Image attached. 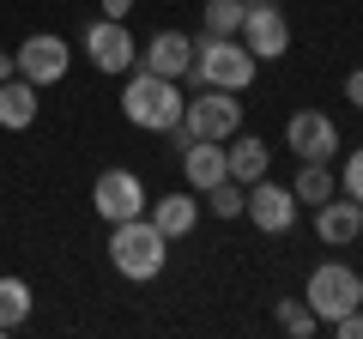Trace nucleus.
<instances>
[{"mask_svg":"<svg viewBox=\"0 0 363 339\" xmlns=\"http://www.w3.org/2000/svg\"><path fill=\"white\" fill-rule=\"evenodd\" d=\"M85 55H91L97 73H128V67H133V37H128V25H121V18H97V25L85 30Z\"/></svg>","mask_w":363,"mask_h":339,"instance_id":"11","label":"nucleus"},{"mask_svg":"<svg viewBox=\"0 0 363 339\" xmlns=\"http://www.w3.org/2000/svg\"><path fill=\"white\" fill-rule=\"evenodd\" d=\"M164 261H169V236L157 230L145 212H140V218L109 224V267H116L121 279H157Z\"/></svg>","mask_w":363,"mask_h":339,"instance_id":"1","label":"nucleus"},{"mask_svg":"<svg viewBox=\"0 0 363 339\" xmlns=\"http://www.w3.org/2000/svg\"><path fill=\"white\" fill-rule=\"evenodd\" d=\"M267 164H272V152H267L260 133H230V145H224V170H230V182H242V188L260 182Z\"/></svg>","mask_w":363,"mask_h":339,"instance_id":"14","label":"nucleus"},{"mask_svg":"<svg viewBox=\"0 0 363 339\" xmlns=\"http://www.w3.org/2000/svg\"><path fill=\"white\" fill-rule=\"evenodd\" d=\"M242 43L255 61H279L291 49V18L279 13V0H242Z\"/></svg>","mask_w":363,"mask_h":339,"instance_id":"6","label":"nucleus"},{"mask_svg":"<svg viewBox=\"0 0 363 339\" xmlns=\"http://www.w3.org/2000/svg\"><path fill=\"white\" fill-rule=\"evenodd\" d=\"M37 121V85L30 79H0V128H30Z\"/></svg>","mask_w":363,"mask_h":339,"instance_id":"16","label":"nucleus"},{"mask_svg":"<svg viewBox=\"0 0 363 339\" xmlns=\"http://www.w3.org/2000/svg\"><path fill=\"white\" fill-rule=\"evenodd\" d=\"M18 73V61H13V55H0V79H13Z\"/></svg>","mask_w":363,"mask_h":339,"instance_id":"26","label":"nucleus"},{"mask_svg":"<svg viewBox=\"0 0 363 339\" xmlns=\"http://www.w3.org/2000/svg\"><path fill=\"white\" fill-rule=\"evenodd\" d=\"M188 67H194V37H188V30H157V37L145 43V73L182 79Z\"/></svg>","mask_w":363,"mask_h":339,"instance_id":"12","label":"nucleus"},{"mask_svg":"<svg viewBox=\"0 0 363 339\" xmlns=\"http://www.w3.org/2000/svg\"><path fill=\"white\" fill-rule=\"evenodd\" d=\"M357 285L363 279L351 273L345 261H321L309 273V291H303V303L315 309V321H339L345 309H357Z\"/></svg>","mask_w":363,"mask_h":339,"instance_id":"5","label":"nucleus"},{"mask_svg":"<svg viewBox=\"0 0 363 339\" xmlns=\"http://www.w3.org/2000/svg\"><path fill=\"white\" fill-rule=\"evenodd\" d=\"M30 321V285L25 279H0V333Z\"/></svg>","mask_w":363,"mask_h":339,"instance_id":"19","label":"nucleus"},{"mask_svg":"<svg viewBox=\"0 0 363 339\" xmlns=\"http://www.w3.org/2000/svg\"><path fill=\"white\" fill-rule=\"evenodd\" d=\"M242 212L255 218V230H267V236H285L291 224H297V194L260 176V182H248V200H242Z\"/></svg>","mask_w":363,"mask_h":339,"instance_id":"10","label":"nucleus"},{"mask_svg":"<svg viewBox=\"0 0 363 339\" xmlns=\"http://www.w3.org/2000/svg\"><path fill=\"white\" fill-rule=\"evenodd\" d=\"M242 200H248V188H242V182H230V176L206 188V206L218 212V218H242Z\"/></svg>","mask_w":363,"mask_h":339,"instance_id":"21","label":"nucleus"},{"mask_svg":"<svg viewBox=\"0 0 363 339\" xmlns=\"http://www.w3.org/2000/svg\"><path fill=\"white\" fill-rule=\"evenodd\" d=\"M357 309H363V285H357Z\"/></svg>","mask_w":363,"mask_h":339,"instance_id":"27","label":"nucleus"},{"mask_svg":"<svg viewBox=\"0 0 363 339\" xmlns=\"http://www.w3.org/2000/svg\"><path fill=\"white\" fill-rule=\"evenodd\" d=\"M279 327H285V333H297V339H309L321 321H315L309 303H291V297H285V303H279Z\"/></svg>","mask_w":363,"mask_h":339,"instance_id":"22","label":"nucleus"},{"mask_svg":"<svg viewBox=\"0 0 363 339\" xmlns=\"http://www.w3.org/2000/svg\"><path fill=\"white\" fill-rule=\"evenodd\" d=\"M291 194H297V206H321V200L339 194V182H333V170H327V164H297Z\"/></svg>","mask_w":363,"mask_h":339,"instance_id":"18","label":"nucleus"},{"mask_svg":"<svg viewBox=\"0 0 363 339\" xmlns=\"http://www.w3.org/2000/svg\"><path fill=\"white\" fill-rule=\"evenodd\" d=\"M133 13V0H104V18H128Z\"/></svg>","mask_w":363,"mask_h":339,"instance_id":"25","label":"nucleus"},{"mask_svg":"<svg viewBox=\"0 0 363 339\" xmlns=\"http://www.w3.org/2000/svg\"><path fill=\"white\" fill-rule=\"evenodd\" d=\"M339 194H351L363 206V145H351L345 152V170H339Z\"/></svg>","mask_w":363,"mask_h":339,"instance_id":"23","label":"nucleus"},{"mask_svg":"<svg viewBox=\"0 0 363 339\" xmlns=\"http://www.w3.org/2000/svg\"><path fill=\"white\" fill-rule=\"evenodd\" d=\"M18 79H30V85H61L67 79V67H73V55H67V43L61 37H49V30H37V37H25L18 43Z\"/></svg>","mask_w":363,"mask_h":339,"instance_id":"8","label":"nucleus"},{"mask_svg":"<svg viewBox=\"0 0 363 339\" xmlns=\"http://www.w3.org/2000/svg\"><path fill=\"white\" fill-rule=\"evenodd\" d=\"M182 109H188V97L176 91V79H157V73H145V67L128 79V91H121V116H128L133 128H145V133L182 128Z\"/></svg>","mask_w":363,"mask_h":339,"instance_id":"2","label":"nucleus"},{"mask_svg":"<svg viewBox=\"0 0 363 339\" xmlns=\"http://www.w3.org/2000/svg\"><path fill=\"white\" fill-rule=\"evenodd\" d=\"M345 97H351V109H363V67L345 79Z\"/></svg>","mask_w":363,"mask_h":339,"instance_id":"24","label":"nucleus"},{"mask_svg":"<svg viewBox=\"0 0 363 339\" xmlns=\"http://www.w3.org/2000/svg\"><path fill=\"white\" fill-rule=\"evenodd\" d=\"M182 170H188V188H212L224 182V140H188L182 145Z\"/></svg>","mask_w":363,"mask_h":339,"instance_id":"15","label":"nucleus"},{"mask_svg":"<svg viewBox=\"0 0 363 339\" xmlns=\"http://www.w3.org/2000/svg\"><path fill=\"white\" fill-rule=\"evenodd\" d=\"M285 145L297 152V164H327V157L339 152V128L333 116H321V109H297L285 128Z\"/></svg>","mask_w":363,"mask_h":339,"instance_id":"9","label":"nucleus"},{"mask_svg":"<svg viewBox=\"0 0 363 339\" xmlns=\"http://www.w3.org/2000/svg\"><path fill=\"white\" fill-rule=\"evenodd\" d=\"M230 133H242V104H236V91L200 85V97H188V109H182V128H169V140H176V152H182L188 140H230Z\"/></svg>","mask_w":363,"mask_h":339,"instance_id":"3","label":"nucleus"},{"mask_svg":"<svg viewBox=\"0 0 363 339\" xmlns=\"http://www.w3.org/2000/svg\"><path fill=\"white\" fill-rule=\"evenodd\" d=\"M357 243H363V236H357Z\"/></svg>","mask_w":363,"mask_h":339,"instance_id":"28","label":"nucleus"},{"mask_svg":"<svg viewBox=\"0 0 363 339\" xmlns=\"http://www.w3.org/2000/svg\"><path fill=\"white\" fill-rule=\"evenodd\" d=\"M315 236H321V243H333V248H345V243H357L363 236V206L357 200H321V206H315Z\"/></svg>","mask_w":363,"mask_h":339,"instance_id":"13","label":"nucleus"},{"mask_svg":"<svg viewBox=\"0 0 363 339\" xmlns=\"http://www.w3.org/2000/svg\"><path fill=\"white\" fill-rule=\"evenodd\" d=\"M242 0H206V37H236L242 30Z\"/></svg>","mask_w":363,"mask_h":339,"instance_id":"20","label":"nucleus"},{"mask_svg":"<svg viewBox=\"0 0 363 339\" xmlns=\"http://www.w3.org/2000/svg\"><path fill=\"white\" fill-rule=\"evenodd\" d=\"M255 55H248V43L236 37H200L194 43V85H218V91H242V85H255Z\"/></svg>","mask_w":363,"mask_h":339,"instance_id":"4","label":"nucleus"},{"mask_svg":"<svg viewBox=\"0 0 363 339\" xmlns=\"http://www.w3.org/2000/svg\"><path fill=\"white\" fill-rule=\"evenodd\" d=\"M145 218H152L164 236H188L200 224V200L194 194H157V206L145 212Z\"/></svg>","mask_w":363,"mask_h":339,"instance_id":"17","label":"nucleus"},{"mask_svg":"<svg viewBox=\"0 0 363 339\" xmlns=\"http://www.w3.org/2000/svg\"><path fill=\"white\" fill-rule=\"evenodd\" d=\"M91 206H97V218H104V224L140 218V212H145V182L133 176V170H104L97 188H91Z\"/></svg>","mask_w":363,"mask_h":339,"instance_id":"7","label":"nucleus"}]
</instances>
